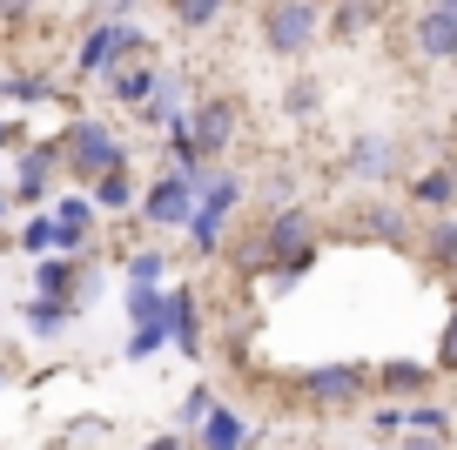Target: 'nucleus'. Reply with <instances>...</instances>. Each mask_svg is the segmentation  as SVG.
Listing matches in <instances>:
<instances>
[{"label":"nucleus","mask_w":457,"mask_h":450,"mask_svg":"<svg viewBox=\"0 0 457 450\" xmlns=\"http://www.w3.org/2000/svg\"><path fill=\"white\" fill-rule=\"evenodd\" d=\"M169 14H175V28H182V34H209L215 21L228 14V0H169Z\"/></svg>","instance_id":"24"},{"label":"nucleus","mask_w":457,"mask_h":450,"mask_svg":"<svg viewBox=\"0 0 457 450\" xmlns=\"http://www.w3.org/2000/svg\"><path fill=\"white\" fill-rule=\"evenodd\" d=\"M283 114L289 121H316V114H323V81H316V74H296V81L283 88Z\"/></svg>","instance_id":"23"},{"label":"nucleus","mask_w":457,"mask_h":450,"mask_svg":"<svg viewBox=\"0 0 457 450\" xmlns=\"http://www.w3.org/2000/svg\"><path fill=\"white\" fill-rule=\"evenodd\" d=\"M430 7H444V14H457V0H430Z\"/></svg>","instance_id":"39"},{"label":"nucleus","mask_w":457,"mask_h":450,"mask_svg":"<svg viewBox=\"0 0 457 450\" xmlns=\"http://www.w3.org/2000/svg\"><path fill=\"white\" fill-rule=\"evenodd\" d=\"M169 343L188 356V363H202V356H209V337H202V310H195V289H169Z\"/></svg>","instance_id":"13"},{"label":"nucleus","mask_w":457,"mask_h":450,"mask_svg":"<svg viewBox=\"0 0 457 450\" xmlns=\"http://www.w3.org/2000/svg\"><path fill=\"white\" fill-rule=\"evenodd\" d=\"M0 390H7V356H0Z\"/></svg>","instance_id":"40"},{"label":"nucleus","mask_w":457,"mask_h":450,"mask_svg":"<svg viewBox=\"0 0 457 450\" xmlns=\"http://www.w3.org/2000/svg\"><path fill=\"white\" fill-rule=\"evenodd\" d=\"M162 316H169V289H129V329L162 323Z\"/></svg>","instance_id":"29"},{"label":"nucleus","mask_w":457,"mask_h":450,"mask_svg":"<svg viewBox=\"0 0 457 450\" xmlns=\"http://www.w3.org/2000/svg\"><path fill=\"white\" fill-rule=\"evenodd\" d=\"M21 323H28L34 337H61V329L74 323V303H54V296H28V303H21Z\"/></svg>","instance_id":"22"},{"label":"nucleus","mask_w":457,"mask_h":450,"mask_svg":"<svg viewBox=\"0 0 457 450\" xmlns=\"http://www.w3.org/2000/svg\"><path fill=\"white\" fill-rule=\"evenodd\" d=\"M363 450H390V444H363Z\"/></svg>","instance_id":"43"},{"label":"nucleus","mask_w":457,"mask_h":450,"mask_svg":"<svg viewBox=\"0 0 457 450\" xmlns=\"http://www.w3.org/2000/svg\"><path fill=\"white\" fill-rule=\"evenodd\" d=\"M121 54H148V34L135 28V21H95V28L81 34V47H74V74L81 81H95L108 61H121Z\"/></svg>","instance_id":"5"},{"label":"nucleus","mask_w":457,"mask_h":450,"mask_svg":"<svg viewBox=\"0 0 457 450\" xmlns=\"http://www.w3.org/2000/svg\"><path fill=\"white\" fill-rule=\"evenodd\" d=\"M135 196H142V182H135V169H129V162L87 182V202H95L101 215H129V209H135Z\"/></svg>","instance_id":"17"},{"label":"nucleus","mask_w":457,"mask_h":450,"mask_svg":"<svg viewBox=\"0 0 457 450\" xmlns=\"http://www.w3.org/2000/svg\"><path fill=\"white\" fill-rule=\"evenodd\" d=\"M182 236H188V249L209 262V255H222V236H228V215H215V209H188V222H182Z\"/></svg>","instance_id":"21"},{"label":"nucleus","mask_w":457,"mask_h":450,"mask_svg":"<svg viewBox=\"0 0 457 450\" xmlns=\"http://www.w3.org/2000/svg\"><path fill=\"white\" fill-rule=\"evenodd\" d=\"M209 410H215V390H209V383H195V390H188L182 404H175V423H182V430H195V423L209 417Z\"/></svg>","instance_id":"31"},{"label":"nucleus","mask_w":457,"mask_h":450,"mask_svg":"<svg viewBox=\"0 0 457 450\" xmlns=\"http://www.w3.org/2000/svg\"><path fill=\"white\" fill-rule=\"evenodd\" d=\"M121 276H129V289H162V276H169V255H162V249H135L129 262H121Z\"/></svg>","instance_id":"27"},{"label":"nucleus","mask_w":457,"mask_h":450,"mask_svg":"<svg viewBox=\"0 0 457 450\" xmlns=\"http://www.w3.org/2000/svg\"><path fill=\"white\" fill-rule=\"evenodd\" d=\"M430 370H437V377H457V310H451V323H444V337H437V356H430Z\"/></svg>","instance_id":"33"},{"label":"nucleus","mask_w":457,"mask_h":450,"mask_svg":"<svg viewBox=\"0 0 457 450\" xmlns=\"http://www.w3.org/2000/svg\"><path fill=\"white\" fill-rule=\"evenodd\" d=\"M0 215H7V182H0Z\"/></svg>","instance_id":"41"},{"label":"nucleus","mask_w":457,"mask_h":450,"mask_svg":"<svg viewBox=\"0 0 457 450\" xmlns=\"http://www.w3.org/2000/svg\"><path fill=\"white\" fill-rule=\"evenodd\" d=\"M350 236L411 249V202H357V209H350Z\"/></svg>","instance_id":"7"},{"label":"nucleus","mask_w":457,"mask_h":450,"mask_svg":"<svg viewBox=\"0 0 457 450\" xmlns=\"http://www.w3.org/2000/svg\"><path fill=\"white\" fill-rule=\"evenodd\" d=\"M54 155H61V175H68L74 188H87L95 175L121 169V162H129V148H121V135H114L108 121H95V114H87V121H68V128L54 135Z\"/></svg>","instance_id":"2"},{"label":"nucleus","mask_w":457,"mask_h":450,"mask_svg":"<svg viewBox=\"0 0 457 450\" xmlns=\"http://www.w3.org/2000/svg\"><path fill=\"white\" fill-rule=\"evenodd\" d=\"M363 423H370V437H377V444H397V437H403V404H377Z\"/></svg>","instance_id":"32"},{"label":"nucleus","mask_w":457,"mask_h":450,"mask_svg":"<svg viewBox=\"0 0 457 450\" xmlns=\"http://www.w3.org/2000/svg\"><path fill=\"white\" fill-rule=\"evenodd\" d=\"M411 47H417L424 61H457V14L424 7V14L411 21Z\"/></svg>","instance_id":"14"},{"label":"nucleus","mask_w":457,"mask_h":450,"mask_svg":"<svg viewBox=\"0 0 457 450\" xmlns=\"http://www.w3.org/2000/svg\"><path fill=\"white\" fill-rule=\"evenodd\" d=\"M54 175H61L54 141H41V148H21V169H14V182H7V202H28V209H41V202L54 196Z\"/></svg>","instance_id":"8"},{"label":"nucleus","mask_w":457,"mask_h":450,"mask_svg":"<svg viewBox=\"0 0 457 450\" xmlns=\"http://www.w3.org/2000/svg\"><path fill=\"white\" fill-rule=\"evenodd\" d=\"M14 249H21V255H34V262H41V255H54V215H47V209H34L28 222H21Z\"/></svg>","instance_id":"26"},{"label":"nucleus","mask_w":457,"mask_h":450,"mask_svg":"<svg viewBox=\"0 0 457 450\" xmlns=\"http://www.w3.org/2000/svg\"><path fill=\"white\" fill-rule=\"evenodd\" d=\"M316 215L303 209V202H283V209L262 222V236H256V249H243V269L256 276V269H276V262H289V255H316Z\"/></svg>","instance_id":"3"},{"label":"nucleus","mask_w":457,"mask_h":450,"mask_svg":"<svg viewBox=\"0 0 457 450\" xmlns=\"http://www.w3.org/2000/svg\"><path fill=\"white\" fill-rule=\"evenodd\" d=\"M370 390H384L390 404H424V396L437 390V370L417 363V356H390V363L370 370Z\"/></svg>","instance_id":"9"},{"label":"nucleus","mask_w":457,"mask_h":450,"mask_svg":"<svg viewBox=\"0 0 457 450\" xmlns=\"http://www.w3.org/2000/svg\"><path fill=\"white\" fill-rule=\"evenodd\" d=\"M256 444V430L243 423V410H228V404H215L209 417L188 430V450H249Z\"/></svg>","instance_id":"12"},{"label":"nucleus","mask_w":457,"mask_h":450,"mask_svg":"<svg viewBox=\"0 0 457 450\" xmlns=\"http://www.w3.org/2000/svg\"><path fill=\"white\" fill-rule=\"evenodd\" d=\"M0 95L21 101V108H41V101H54L61 88L47 81V74H0Z\"/></svg>","instance_id":"25"},{"label":"nucleus","mask_w":457,"mask_h":450,"mask_svg":"<svg viewBox=\"0 0 457 450\" xmlns=\"http://www.w3.org/2000/svg\"><path fill=\"white\" fill-rule=\"evenodd\" d=\"M417 255H424L430 276H457V215H430L424 236H417Z\"/></svg>","instance_id":"15"},{"label":"nucleus","mask_w":457,"mask_h":450,"mask_svg":"<svg viewBox=\"0 0 457 450\" xmlns=\"http://www.w3.org/2000/svg\"><path fill=\"white\" fill-rule=\"evenodd\" d=\"M21 141V121H0V148H14Z\"/></svg>","instance_id":"38"},{"label":"nucleus","mask_w":457,"mask_h":450,"mask_svg":"<svg viewBox=\"0 0 457 450\" xmlns=\"http://www.w3.org/2000/svg\"><path fill=\"white\" fill-rule=\"evenodd\" d=\"M101 88H108V101H121V108H142L148 101V88L162 81V68L148 54H121V61H108V68L95 74Z\"/></svg>","instance_id":"10"},{"label":"nucleus","mask_w":457,"mask_h":450,"mask_svg":"<svg viewBox=\"0 0 457 450\" xmlns=\"http://www.w3.org/2000/svg\"><path fill=\"white\" fill-rule=\"evenodd\" d=\"M403 430H424V437H451V410L444 404H403Z\"/></svg>","instance_id":"28"},{"label":"nucleus","mask_w":457,"mask_h":450,"mask_svg":"<svg viewBox=\"0 0 457 450\" xmlns=\"http://www.w3.org/2000/svg\"><path fill=\"white\" fill-rule=\"evenodd\" d=\"M54 255H87V242H95V222H101V209L87 196H61L54 209Z\"/></svg>","instance_id":"11"},{"label":"nucleus","mask_w":457,"mask_h":450,"mask_svg":"<svg viewBox=\"0 0 457 450\" xmlns=\"http://www.w3.org/2000/svg\"><path fill=\"white\" fill-rule=\"evenodd\" d=\"M451 310H457V276H451Z\"/></svg>","instance_id":"42"},{"label":"nucleus","mask_w":457,"mask_h":450,"mask_svg":"<svg viewBox=\"0 0 457 450\" xmlns=\"http://www.w3.org/2000/svg\"><path fill=\"white\" fill-rule=\"evenodd\" d=\"M182 101H188L182 74H169V68H162V81L148 88V101H142V108H135V114H142V128H175V121H182V114H188Z\"/></svg>","instance_id":"16"},{"label":"nucleus","mask_w":457,"mask_h":450,"mask_svg":"<svg viewBox=\"0 0 457 450\" xmlns=\"http://www.w3.org/2000/svg\"><path fill=\"white\" fill-rule=\"evenodd\" d=\"M411 209H430V215H451L457 209V169H424V175H411Z\"/></svg>","instance_id":"19"},{"label":"nucleus","mask_w":457,"mask_h":450,"mask_svg":"<svg viewBox=\"0 0 457 450\" xmlns=\"http://www.w3.org/2000/svg\"><path fill=\"white\" fill-rule=\"evenodd\" d=\"M296 404L316 417H357L370 404V363H310L296 370Z\"/></svg>","instance_id":"1"},{"label":"nucleus","mask_w":457,"mask_h":450,"mask_svg":"<svg viewBox=\"0 0 457 450\" xmlns=\"http://www.w3.org/2000/svg\"><path fill=\"white\" fill-rule=\"evenodd\" d=\"M323 41V7L316 0H262V47L276 61H303Z\"/></svg>","instance_id":"4"},{"label":"nucleus","mask_w":457,"mask_h":450,"mask_svg":"<svg viewBox=\"0 0 457 450\" xmlns=\"http://www.w3.org/2000/svg\"><path fill=\"white\" fill-rule=\"evenodd\" d=\"M135 209H142V222H148V229H182V222H188V209H195V182H188L182 169H162L155 182L135 196Z\"/></svg>","instance_id":"6"},{"label":"nucleus","mask_w":457,"mask_h":450,"mask_svg":"<svg viewBox=\"0 0 457 450\" xmlns=\"http://www.w3.org/2000/svg\"><path fill=\"white\" fill-rule=\"evenodd\" d=\"M343 162H350V175H357V182H384V175L397 169V148H390V135H357Z\"/></svg>","instance_id":"20"},{"label":"nucleus","mask_w":457,"mask_h":450,"mask_svg":"<svg viewBox=\"0 0 457 450\" xmlns=\"http://www.w3.org/2000/svg\"><path fill=\"white\" fill-rule=\"evenodd\" d=\"M142 450H188V437H182V430H162V437H148Z\"/></svg>","instance_id":"37"},{"label":"nucleus","mask_w":457,"mask_h":450,"mask_svg":"<svg viewBox=\"0 0 457 450\" xmlns=\"http://www.w3.org/2000/svg\"><path fill=\"white\" fill-rule=\"evenodd\" d=\"M390 450H451V437H424V430H403Z\"/></svg>","instance_id":"34"},{"label":"nucleus","mask_w":457,"mask_h":450,"mask_svg":"<svg viewBox=\"0 0 457 450\" xmlns=\"http://www.w3.org/2000/svg\"><path fill=\"white\" fill-rule=\"evenodd\" d=\"M169 343V316L162 323H142V329H129V363H148V356Z\"/></svg>","instance_id":"30"},{"label":"nucleus","mask_w":457,"mask_h":450,"mask_svg":"<svg viewBox=\"0 0 457 450\" xmlns=\"http://www.w3.org/2000/svg\"><path fill=\"white\" fill-rule=\"evenodd\" d=\"M95 7V21H129V0H87Z\"/></svg>","instance_id":"35"},{"label":"nucleus","mask_w":457,"mask_h":450,"mask_svg":"<svg viewBox=\"0 0 457 450\" xmlns=\"http://www.w3.org/2000/svg\"><path fill=\"white\" fill-rule=\"evenodd\" d=\"M377 28V0H337V7H323V34L329 41H363V34Z\"/></svg>","instance_id":"18"},{"label":"nucleus","mask_w":457,"mask_h":450,"mask_svg":"<svg viewBox=\"0 0 457 450\" xmlns=\"http://www.w3.org/2000/svg\"><path fill=\"white\" fill-rule=\"evenodd\" d=\"M34 7H41V0H0V21H28Z\"/></svg>","instance_id":"36"}]
</instances>
